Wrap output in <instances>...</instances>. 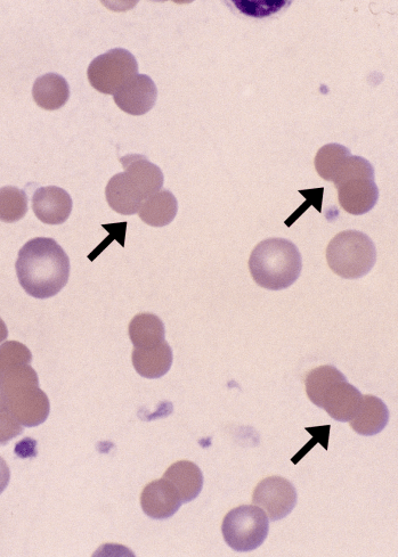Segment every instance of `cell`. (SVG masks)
<instances>
[{"label":"cell","instance_id":"1","mask_svg":"<svg viewBox=\"0 0 398 557\" xmlns=\"http://www.w3.org/2000/svg\"><path fill=\"white\" fill-rule=\"evenodd\" d=\"M15 269L22 289L30 297L50 299L66 288L70 259L58 242L37 237L23 245Z\"/></svg>","mask_w":398,"mask_h":557},{"label":"cell","instance_id":"2","mask_svg":"<svg viewBox=\"0 0 398 557\" xmlns=\"http://www.w3.org/2000/svg\"><path fill=\"white\" fill-rule=\"evenodd\" d=\"M5 405L23 428H36L48 419L51 403L39 387L38 374L30 364L0 373Z\"/></svg>","mask_w":398,"mask_h":557},{"label":"cell","instance_id":"3","mask_svg":"<svg viewBox=\"0 0 398 557\" xmlns=\"http://www.w3.org/2000/svg\"><path fill=\"white\" fill-rule=\"evenodd\" d=\"M249 269L261 288L281 291L297 282L302 274L303 259L295 243L286 239H268L251 252Z\"/></svg>","mask_w":398,"mask_h":557},{"label":"cell","instance_id":"4","mask_svg":"<svg viewBox=\"0 0 398 557\" xmlns=\"http://www.w3.org/2000/svg\"><path fill=\"white\" fill-rule=\"evenodd\" d=\"M375 168L362 157H349L335 182L340 207L347 214L363 216L377 206L379 188Z\"/></svg>","mask_w":398,"mask_h":557},{"label":"cell","instance_id":"5","mask_svg":"<svg viewBox=\"0 0 398 557\" xmlns=\"http://www.w3.org/2000/svg\"><path fill=\"white\" fill-rule=\"evenodd\" d=\"M327 260L333 273L345 280H359L376 265V245L362 232H341L329 243Z\"/></svg>","mask_w":398,"mask_h":557},{"label":"cell","instance_id":"6","mask_svg":"<svg viewBox=\"0 0 398 557\" xmlns=\"http://www.w3.org/2000/svg\"><path fill=\"white\" fill-rule=\"evenodd\" d=\"M270 531V519L256 505H242L226 514L222 534L225 543L233 551L248 553L256 551L265 543Z\"/></svg>","mask_w":398,"mask_h":557},{"label":"cell","instance_id":"7","mask_svg":"<svg viewBox=\"0 0 398 557\" xmlns=\"http://www.w3.org/2000/svg\"><path fill=\"white\" fill-rule=\"evenodd\" d=\"M138 75L135 56L124 48H115L97 56L89 65V84L102 94L115 95L129 80Z\"/></svg>","mask_w":398,"mask_h":557},{"label":"cell","instance_id":"8","mask_svg":"<svg viewBox=\"0 0 398 557\" xmlns=\"http://www.w3.org/2000/svg\"><path fill=\"white\" fill-rule=\"evenodd\" d=\"M297 501L295 486L281 477H271L259 482L253 494L254 505L261 507L273 522L287 518L294 511Z\"/></svg>","mask_w":398,"mask_h":557},{"label":"cell","instance_id":"9","mask_svg":"<svg viewBox=\"0 0 398 557\" xmlns=\"http://www.w3.org/2000/svg\"><path fill=\"white\" fill-rule=\"evenodd\" d=\"M363 396L359 389L348 383L347 379L333 382L324 393L319 407L324 409L333 420L351 422L362 405Z\"/></svg>","mask_w":398,"mask_h":557},{"label":"cell","instance_id":"10","mask_svg":"<svg viewBox=\"0 0 398 557\" xmlns=\"http://www.w3.org/2000/svg\"><path fill=\"white\" fill-rule=\"evenodd\" d=\"M113 96L120 110L131 116H144L156 105L158 88L151 77L137 75Z\"/></svg>","mask_w":398,"mask_h":557},{"label":"cell","instance_id":"11","mask_svg":"<svg viewBox=\"0 0 398 557\" xmlns=\"http://www.w3.org/2000/svg\"><path fill=\"white\" fill-rule=\"evenodd\" d=\"M70 194L58 186L40 187L32 196V210L46 225L66 223L72 212Z\"/></svg>","mask_w":398,"mask_h":557},{"label":"cell","instance_id":"12","mask_svg":"<svg viewBox=\"0 0 398 557\" xmlns=\"http://www.w3.org/2000/svg\"><path fill=\"white\" fill-rule=\"evenodd\" d=\"M182 501L172 483L165 479L149 483L141 495L143 512L153 520L172 518L181 509Z\"/></svg>","mask_w":398,"mask_h":557},{"label":"cell","instance_id":"13","mask_svg":"<svg viewBox=\"0 0 398 557\" xmlns=\"http://www.w3.org/2000/svg\"><path fill=\"white\" fill-rule=\"evenodd\" d=\"M126 174L131 178L144 200L161 191L165 177L161 169L141 154H129L120 158Z\"/></svg>","mask_w":398,"mask_h":557},{"label":"cell","instance_id":"14","mask_svg":"<svg viewBox=\"0 0 398 557\" xmlns=\"http://www.w3.org/2000/svg\"><path fill=\"white\" fill-rule=\"evenodd\" d=\"M105 198L113 211L124 216L137 214L145 201L142 193L125 171L110 179L105 188Z\"/></svg>","mask_w":398,"mask_h":557},{"label":"cell","instance_id":"15","mask_svg":"<svg viewBox=\"0 0 398 557\" xmlns=\"http://www.w3.org/2000/svg\"><path fill=\"white\" fill-rule=\"evenodd\" d=\"M173 350L167 341L148 349H134L132 360L138 374L145 379H160L173 365Z\"/></svg>","mask_w":398,"mask_h":557},{"label":"cell","instance_id":"16","mask_svg":"<svg viewBox=\"0 0 398 557\" xmlns=\"http://www.w3.org/2000/svg\"><path fill=\"white\" fill-rule=\"evenodd\" d=\"M164 479L172 483L183 504L198 498L203 488V474L197 464L181 461L166 471Z\"/></svg>","mask_w":398,"mask_h":557},{"label":"cell","instance_id":"17","mask_svg":"<svg viewBox=\"0 0 398 557\" xmlns=\"http://www.w3.org/2000/svg\"><path fill=\"white\" fill-rule=\"evenodd\" d=\"M389 422V409L383 400L376 396H363L359 413L351 421L352 429L364 437L376 436Z\"/></svg>","mask_w":398,"mask_h":557},{"label":"cell","instance_id":"18","mask_svg":"<svg viewBox=\"0 0 398 557\" xmlns=\"http://www.w3.org/2000/svg\"><path fill=\"white\" fill-rule=\"evenodd\" d=\"M32 96L40 108L47 111L59 110L69 101L68 81L58 73H47L35 81Z\"/></svg>","mask_w":398,"mask_h":557},{"label":"cell","instance_id":"19","mask_svg":"<svg viewBox=\"0 0 398 557\" xmlns=\"http://www.w3.org/2000/svg\"><path fill=\"white\" fill-rule=\"evenodd\" d=\"M178 202L169 191H160L146 199L138 214L146 225L165 227L173 223L177 216Z\"/></svg>","mask_w":398,"mask_h":557},{"label":"cell","instance_id":"20","mask_svg":"<svg viewBox=\"0 0 398 557\" xmlns=\"http://www.w3.org/2000/svg\"><path fill=\"white\" fill-rule=\"evenodd\" d=\"M129 338L136 349L156 347L166 341L165 325L156 315L138 314L129 324Z\"/></svg>","mask_w":398,"mask_h":557},{"label":"cell","instance_id":"21","mask_svg":"<svg viewBox=\"0 0 398 557\" xmlns=\"http://www.w3.org/2000/svg\"><path fill=\"white\" fill-rule=\"evenodd\" d=\"M349 157H352V152L344 145L336 143L324 145L316 154L315 170L324 180L333 183Z\"/></svg>","mask_w":398,"mask_h":557},{"label":"cell","instance_id":"22","mask_svg":"<svg viewBox=\"0 0 398 557\" xmlns=\"http://www.w3.org/2000/svg\"><path fill=\"white\" fill-rule=\"evenodd\" d=\"M28 212V196L18 187L0 188V221L7 224L16 223Z\"/></svg>","mask_w":398,"mask_h":557},{"label":"cell","instance_id":"23","mask_svg":"<svg viewBox=\"0 0 398 557\" xmlns=\"http://www.w3.org/2000/svg\"><path fill=\"white\" fill-rule=\"evenodd\" d=\"M337 367L324 365L314 368L306 375L305 386L308 398L315 406L320 405V401L333 382L344 378Z\"/></svg>","mask_w":398,"mask_h":557},{"label":"cell","instance_id":"24","mask_svg":"<svg viewBox=\"0 0 398 557\" xmlns=\"http://www.w3.org/2000/svg\"><path fill=\"white\" fill-rule=\"evenodd\" d=\"M31 362V351L24 344L18 341H6L0 346V373Z\"/></svg>","mask_w":398,"mask_h":557},{"label":"cell","instance_id":"25","mask_svg":"<svg viewBox=\"0 0 398 557\" xmlns=\"http://www.w3.org/2000/svg\"><path fill=\"white\" fill-rule=\"evenodd\" d=\"M233 4L238 10L251 18H267L272 14L278 13L282 10L284 5L290 4L289 2H282V0H234Z\"/></svg>","mask_w":398,"mask_h":557},{"label":"cell","instance_id":"26","mask_svg":"<svg viewBox=\"0 0 398 557\" xmlns=\"http://www.w3.org/2000/svg\"><path fill=\"white\" fill-rule=\"evenodd\" d=\"M23 433L22 425L16 421L7 408H0V446H5L12 439Z\"/></svg>","mask_w":398,"mask_h":557},{"label":"cell","instance_id":"27","mask_svg":"<svg viewBox=\"0 0 398 557\" xmlns=\"http://www.w3.org/2000/svg\"><path fill=\"white\" fill-rule=\"evenodd\" d=\"M11 480V471L8 468L7 463L5 462L3 457H0V495H2L5 489L10 483Z\"/></svg>","mask_w":398,"mask_h":557},{"label":"cell","instance_id":"28","mask_svg":"<svg viewBox=\"0 0 398 557\" xmlns=\"http://www.w3.org/2000/svg\"><path fill=\"white\" fill-rule=\"evenodd\" d=\"M8 337V330L5 322L0 318V343H3Z\"/></svg>","mask_w":398,"mask_h":557},{"label":"cell","instance_id":"29","mask_svg":"<svg viewBox=\"0 0 398 557\" xmlns=\"http://www.w3.org/2000/svg\"><path fill=\"white\" fill-rule=\"evenodd\" d=\"M0 408H6L2 380H0Z\"/></svg>","mask_w":398,"mask_h":557}]
</instances>
